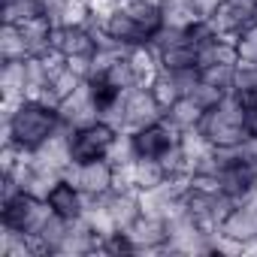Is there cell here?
<instances>
[{"mask_svg":"<svg viewBox=\"0 0 257 257\" xmlns=\"http://www.w3.org/2000/svg\"><path fill=\"white\" fill-rule=\"evenodd\" d=\"M115 137H118V131L109 127L106 121H94L88 127H79V131H73V161L85 164V161L106 158Z\"/></svg>","mask_w":257,"mask_h":257,"instance_id":"obj_4","label":"cell"},{"mask_svg":"<svg viewBox=\"0 0 257 257\" xmlns=\"http://www.w3.org/2000/svg\"><path fill=\"white\" fill-rule=\"evenodd\" d=\"M52 46L61 49L67 58H91L97 52V40L91 28H55L52 34Z\"/></svg>","mask_w":257,"mask_h":257,"instance_id":"obj_10","label":"cell"},{"mask_svg":"<svg viewBox=\"0 0 257 257\" xmlns=\"http://www.w3.org/2000/svg\"><path fill=\"white\" fill-rule=\"evenodd\" d=\"M103 203H106V209H109V215H112V221H115L118 230L134 227L137 218L143 215V197H140V191H109L103 197Z\"/></svg>","mask_w":257,"mask_h":257,"instance_id":"obj_9","label":"cell"},{"mask_svg":"<svg viewBox=\"0 0 257 257\" xmlns=\"http://www.w3.org/2000/svg\"><path fill=\"white\" fill-rule=\"evenodd\" d=\"M82 82H85V79H82V76H76V73L67 67V70H61V73L52 79V91H55V97H58V100H67V97H70Z\"/></svg>","mask_w":257,"mask_h":257,"instance_id":"obj_29","label":"cell"},{"mask_svg":"<svg viewBox=\"0 0 257 257\" xmlns=\"http://www.w3.org/2000/svg\"><path fill=\"white\" fill-rule=\"evenodd\" d=\"M37 203H40V200H37V197H31L28 191L16 194L13 200H4V203H0V224L25 233V230H28V224H31V215H34Z\"/></svg>","mask_w":257,"mask_h":257,"instance_id":"obj_15","label":"cell"},{"mask_svg":"<svg viewBox=\"0 0 257 257\" xmlns=\"http://www.w3.org/2000/svg\"><path fill=\"white\" fill-rule=\"evenodd\" d=\"M245 127H248V137H257V109H248V121H245Z\"/></svg>","mask_w":257,"mask_h":257,"instance_id":"obj_33","label":"cell"},{"mask_svg":"<svg viewBox=\"0 0 257 257\" xmlns=\"http://www.w3.org/2000/svg\"><path fill=\"white\" fill-rule=\"evenodd\" d=\"M158 55H161V70L167 73H182L197 67V49L191 43H176L170 49H161Z\"/></svg>","mask_w":257,"mask_h":257,"instance_id":"obj_21","label":"cell"},{"mask_svg":"<svg viewBox=\"0 0 257 257\" xmlns=\"http://www.w3.org/2000/svg\"><path fill=\"white\" fill-rule=\"evenodd\" d=\"M131 140H134L137 158H161L167 149H173L182 140V134L176 131V127H170L167 121H158V124H149V127L134 131Z\"/></svg>","mask_w":257,"mask_h":257,"instance_id":"obj_7","label":"cell"},{"mask_svg":"<svg viewBox=\"0 0 257 257\" xmlns=\"http://www.w3.org/2000/svg\"><path fill=\"white\" fill-rule=\"evenodd\" d=\"M118 91H131V88H137V76H134V67H131V61H127V55L124 58H118L106 73H103Z\"/></svg>","mask_w":257,"mask_h":257,"instance_id":"obj_28","label":"cell"},{"mask_svg":"<svg viewBox=\"0 0 257 257\" xmlns=\"http://www.w3.org/2000/svg\"><path fill=\"white\" fill-rule=\"evenodd\" d=\"M61 124V112L40 100H25L10 121H4V140L16 143L25 152H37Z\"/></svg>","mask_w":257,"mask_h":257,"instance_id":"obj_1","label":"cell"},{"mask_svg":"<svg viewBox=\"0 0 257 257\" xmlns=\"http://www.w3.org/2000/svg\"><path fill=\"white\" fill-rule=\"evenodd\" d=\"M203 82L212 85V88H221V91H233V79H236V67L230 64H209L200 70Z\"/></svg>","mask_w":257,"mask_h":257,"instance_id":"obj_27","label":"cell"},{"mask_svg":"<svg viewBox=\"0 0 257 257\" xmlns=\"http://www.w3.org/2000/svg\"><path fill=\"white\" fill-rule=\"evenodd\" d=\"M4 4H13V0H4Z\"/></svg>","mask_w":257,"mask_h":257,"instance_id":"obj_35","label":"cell"},{"mask_svg":"<svg viewBox=\"0 0 257 257\" xmlns=\"http://www.w3.org/2000/svg\"><path fill=\"white\" fill-rule=\"evenodd\" d=\"M64 179V173H55V170H43V167H34V176L28 182V194L37 197V200H49V194L55 191V185Z\"/></svg>","mask_w":257,"mask_h":257,"instance_id":"obj_25","label":"cell"},{"mask_svg":"<svg viewBox=\"0 0 257 257\" xmlns=\"http://www.w3.org/2000/svg\"><path fill=\"white\" fill-rule=\"evenodd\" d=\"M43 13H46L43 0H13V4H4V22L7 25H25Z\"/></svg>","mask_w":257,"mask_h":257,"instance_id":"obj_23","label":"cell"},{"mask_svg":"<svg viewBox=\"0 0 257 257\" xmlns=\"http://www.w3.org/2000/svg\"><path fill=\"white\" fill-rule=\"evenodd\" d=\"M49 19L61 28H88L94 22L91 0H61L55 10H49Z\"/></svg>","mask_w":257,"mask_h":257,"instance_id":"obj_16","label":"cell"},{"mask_svg":"<svg viewBox=\"0 0 257 257\" xmlns=\"http://www.w3.org/2000/svg\"><path fill=\"white\" fill-rule=\"evenodd\" d=\"M254 22H257V10H254Z\"/></svg>","mask_w":257,"mask_h":257,"instance_id":"obj_34","label":"cell"},{"mask_svg":"<svg viewBox=\"0 0 257 257\" xmlns=\"http://www.w3.org/2000/svg\"><path fill=\"white\" fill-rule=\"evenodd\" d=\"M197 22H203V16L197 13L194 0H164V25L173 31H188Z\"/></svg>","mask_w":257,"mask_h":257,"instance_id":"obj_18","label":"cell"},{"mask_svg":"<svg viewBox=\"0 0 257 257\" xmlns=\"http://www.w3.org/2000/svg\"><path fill=\"white\" fill-rule=\"evenodd\" d=\"M167 179L170 176L158 158H137V191H158Z\"/></svg>","mask_w":257,"mask_h":257,"instance_id":"obj_22","label":"cell"},{"mask_svg":"<svg viewBox=\"0 0 257 257\" xmlns=\"http://www.w3.org/2000/svg\"><path fill=\"white\" fill-rule=\"evenodd\" d=\"M28 73L25 61H0V97H22L25 100Z\"/></svg>","mask_w":257,"mask_h":257,"instance_id":"obj_19","label":"cell"},{"mask_svg":"<svg viewBox=\"0 0 257 257\" xmlns=\"http://www.w3.org/2000/svg\"><path fill=\"white\" fill-rule=\"evenodd\" d=\"M149 88H152V94H155V100H158V106H161L164 112H167L179 97H182V88H179L176 76H173V73H167V70H161Z\"/></svg>","mask_w":257,"mask_h":257,"instance_id":"obj_24","label":"cell"},{"mask_svg":"<svg viewBox=\"0 0 257 257\" xmlns=\"http://www.w3.org/2000/svg\"><path fill=\"white\" fill-rule=\"evenodd\" d=\"M127 239L134 242L137 254H161L170 242V230H167V221L158 218V215H140L134 227H127L124 230Z\"/></svg>","mask_w":257,"mask_h":257,"instance_id":"obj_6","label":"cell"},{"mask_svg":"<svg viewBox=\"0 0 257 257\" xmlns=\"http://www.w3.org/2000/svg\"><path fill=\"white\" fill-rule=\"evenodd\" d=\"M58 112H61V121L70 124L73 131H79V127H88V124H94V121H100V106L94 103V94H91V85H88V82H82L67 100H61Z\"/></svg>","mask_w":257,"mask_h":257,"instance_id":"obj_8","label":"cell"},{"mask_svg":"<svg viewBox=\"0 0 257 257\" xmlns=\"http://www.w3.org/2000/svg\"><path fill=\"white\" fill-rule=\"evenodd\" d=\"M127 61H131V67H134L137 85H146V88H149V85L155 82V76L161 73V55H158V49H155L149 40L127 49Z\"/></svg>","mask_w":257,"mask_h":257,"instance_id":"obj_13","label":"cell"},{"mask_svg":"<svg viewBox=\"0 0 257 257\" xmlns=\"http://www.w3.org/2000/svg\"><path fill=\"white\" fill-rule=\"evenodd\" d=\"M64 179L73 182L85 197H106L115 185V167L106 161V158H97V161H85V164H70L64 170Z\"/></svg>","mask_w":257,"mask_h":257,"instance_id":"obj_3","label":"cell"},{"mask_svg":"<svg viewBox=\"0 0 257 257\" xmlns=\"http://www.w3.org/2000/svg\"><path fill=\"white\" fill-rule=\"evenodd\" d=\"M46 203L52 206V212H55V215H61V218H67V221H76V218H82V215H85L88 197H85L73 182L61 179V182L55 185V191L49 194V200H46Z\"/></svg>","mask_w":257,"mask_h":257,"instance_id":"obj_11","label":"cell"},{"mask_svg":"<svg viewBox=\"0 0 257 257\" xmlns=\"http://www.w3.org/2000/svg\"><path fill=\"white\" fill-rule=\"evenodd\" d=\"M103 31L115 40V43H121V46H137V43H146V34H143V28L134 22V16L127 13L124 7H115L109 16H106V22H103Z\"/></svg>","mask_w":257,"mask_h":257,"instance_id":"obj_12","label":"cell"},{"mask_svg":"<svg viewBox=\"0 0 257 257\" xmlns=\"http://www.w3.org/2000/svg\"><path fill=\"white\" fill-rule=\"evenodd\" d=\"M245 121H248V109H245L242 100L230 91V94H224L215 106H209V109L203 112V121H200L197 131L206 137L209 146H215V149H230V146H242V143L248 140Z\"/></svg>","mask_w":257,"mask_h":257,"instance_id":"obj_2","label":"cell"},{"mask_svg":"<svg viewBox=\"0 0 257 257\" xmlns=\"http://www.w3.org/2000/svg\"><path fill=\"white\" fill-rule=\"evenodd\" d=\"M227 4L245 19V22H254V10H257V0H227Z\"/></svg>","mask_w":257,"mask_h":257,"instance_id":"obj_31","label":"cell"},{"mask_svg":"<svg viewBox=\"0 0 257 257\" xmlns=\"http://www.w3.org/2000/svg\"><path fill=\"white\" fill-rule=\"evenodd\" d=\"M203 112H206L203 103H197L191 94H182V97L164 112V121H167L170 127H176L179 134H185V131H197V127H200Z\"/></svg>","mask_w":257,"mask_h":257,"instance_id":"obj_14","label":"cell"},{"mask_svg":"<svg viewBox=\"0 0 257 257\" xmlns=\"http://www.w3.org/2000/svg\"><path fill=\"white\" fill-rule=\"evenodd\" d=\"M19 28H22V34H25V40H28L31 55H40V52H46V49L52 46V34H55L58 25L49 19V13H43V16H37V19L25 22V25H19Z\"/></svg>","mask_w":257,"mask_h":257,"instance_id":"obj_17","label":"cell"},{"mask_svg":"<svg viewBox=\"0 0 257 257\" xmlns=\"http://www.w3.org/2000/svg\"><path fill=\"white\" fill-rule=\"evenodd\" d=\"M227 4V0H194V7H197V13L203 16V19H209V16H215L221 7Z\"/></svg>","mask_w":257,"mask_h":257,"instance_id":"obj_32","label":"cell"},{"mask_svg":"<svg viewBox=\"0 0 257 257\" xmlns=\"http://www.w3.org/2000/svg\"><path fill=\"white\" fill-rule=\"evenodd\" d=\"M236 52H239V64L257 67V22H248V25L239 31ZM239 64H236V67H239Z\"/></svg>","mask_w":257,"mask_h":257,"instance_id":"obj_26","label":"cell"},{"mask_svg":"<svg viewBox=\"0 0 257 257\" xmlns=\"http://www.w3.org/2000/svg\"><path fill=\"white\" fill-rule=\"evenodd\" d=\"M25 58H31V49L22 28L4 22V28H0V61H25Z\"/></svg>","mask_w":257,"mask_h":257,"instance_id":"obj_20","label":"cell"},{"mask_svg":"<svg viewBox=\"0 0 257 257\" xmlns=\"http://www.w3.org/2000/svg\"><path fill=\"white\" fill-rule=\"evenodd\" d=\"M40 61H43V67H46V73L55 79L61 70H67V55L61 52V49H55V46H49L46 52H40Z\"/></svg>","mask_w":257,"mask_h":257,"instance_id":"obj_30","label":"cell"},{"mask_svg":"<svg viewBox=\"0 0 257 257\" xmlns=\"http://www.w3.org/2000/svg\"><path fill=\"white\" fill-rule=\"evenodd\" d=\"M124 103H127V131L124 134H134L140 127L164 121V109L158 106L152 88H146V85H137L131 91H124Z\"/></svg>","mask_w":257,"mask_h":257,"instance_id":"obj_5","label":"cell"}]
</instances>
